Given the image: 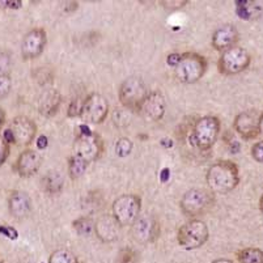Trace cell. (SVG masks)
<instances>
[{"label": "cell", "mask_w": 263, "mask_h": 263, "mask_svg": "<svg viewBox=\"0 0 263 263\" xmlns=\"http://www.w3.org/2000/svg\"><path fill=\"white\" fill-rule=\"evenodd\" d=\"M205 181L214 194H228L240 183V169L231 160H220L210 166Z\"/></svg>", "instance_id": "obj_1"}, {"label": "cell", "mask_w": 263, "mask_h": 263, "mask_svg": "<svg viewBox=\"0 0 263 263\" xmlns=\"http://www.w3.org/2000/svg\"><path fill=\"white\" fill-rule=\"evenodd\" d=\"M215 203L216 198L210 189H190L179 200V209L185 216L190 217V220L198 219L203 215L209 214L215 207Z\"/></svg>", "instance_id": "obj_2"}, {"label": "cell", "mask_w": 263, "mask_h": 263, "mask_svg": "<svg viewBox=\"0 0 263 263\" xmlns=\"http://www.w3.org/2000/svg\"><path fill=\"white\" fill-rule=\"evenodd\" d=\"M174 68V76L182 84H195L204 76L209 68V62L198 52L179 54Z\"/></svg>", "instance_id": "obj_3"}, {"label": "cell", "mask_w": 263, "mask_h": 263, "mask_svg": "<svg viewBox=\"0 0 263 263\" xmlns=\"http://www.w3.org/2000/svg\"><path fill=\"white\" fill-rule=\"evenodd\" d=\"M221 123L215 116L200 117L193 126L190 143L199 151H210L219 139Z\"/></svg>", "instance_id": "obj_4"}, {"label": "cell", "mask_w": 263, "mask_h": 263, "mask_svg": "<svg viewBox=\"0 0 263 263\" xmlns=\"http://www.w3.org/2000/svg\"><path fill=\"white\" fill-rule=\"evenodd\" d=\"M210 237L207 224L200 219H191L179 227L177 232V242L185 250H195L204 245Z\"/></svg>", "instance_id": "obj_5"}, {"label": "cell", "mask_w": 263, "mask_h": 263, "mask_svg": "<svg viewBox=\"0 0 263 263\" xmlns=\"http://www.w3.org/2000/svg\"><path fill=\"white\" fill-rule=\"evenodd\" d=\"M148 88L142 78L130 76L122 81L118 90V100L124 109L128 111H138L140 105L148 96Z\"/></svg>", "instance_id": "obj_6"}, {"label": "cell", "mask_w": 263, "mask_h": 263, "mask_svg": "<svg viewBox=\"0 0 263 263\" xmlns=\"http://www.w3.org/2000/svg\"><path fill=\"white\" fill-rule=\"evenodd\" d=\"M142 211V198L136 194H123L111 205V215L117 223L124 228L135 223Z\"/></svg>", "instance_id": "obj_7"}, {"label": "cell", "mask_w": 263, "mask_h": 263, "mask_svg": "<svg viewBox=\"0 0 263 263\" xmlns=\"http://www.w3.org/2000/svg\"><path fill=\"white\" fill-rule=\"evenodd\" d=\"M252 63V55L241 46H233L221 52L217 68L219 72L226 76H234L243 72Z\"/></svg>", "instance_id": "obj_8"}, {"label": "cell", "mask_w": 263, "mask_h": 263, "mask_svg": "<svg viewBox=\"0 0 263 263\" xmlns=\"http://www.w3.org/2000/svg\"><path fill=\"white\" fill-rule=\"evenodd\" d=\"M37 135V124L33 119L25 116H18L12 119L9 128L3 134L7 142L16 145H30Z\"/></svg>", "instance_id": "obj_9"}, {"label": "cell", "mask_w": 263, "mask_h": 263, "mask_svg": "<svg viewBox=\"0 0 263 263\" xmlns=\"http://www.w3.org/2000/svg\"><path fill=\"white\" fill-rule=\"evenodd\" d=\"M109 116V102L100 93H90L83 100L80 117L85 123L101 124Z\"/></svg>", "instance_id": "obj_10"}, {"label": "cell", "mask_w": 263, "mask_h": 263, "mask_svg": "<svg viewBox=\"0 0 263 263\" xmlns=\"http://www.w3.org/2000/svg\"><path fill=\"white\" fill-rule=\"evenodd\" d=\"M102 152H104V140L97 133L87 131L76 136L73 154L84 159L88 164L99 160Z\"/></svg>", "instance_id": "obj_11"}, {"label": "cell", "mask_w": 263, "mask_h": 263, "mask_svg": "<svg viewBox=\"0 0 263 263\" xmlns=\"http://www.w3.org/2000/svg\"><path fill=\"white\" fill-rule=\"evenodd\" d=\"M131 236L136 242L147 245V243L155 242L160 236V224L155 217L139 216L135 223L130 227Z\"/></svg>", "instance_id": "obj_12"}, {"label": "cell", "mask_w": 263, "mask_h": 263, "mask_svg": "<svg viewBox=\"0 0 263 263\" xmlns=\"http://www.w3.org/2000/svg\"><path fill=\"white\" fill-rule=\"evenodd\" d=\"M47 34L44 28H34L29 30L23 38L21 42V57L24 61H32L38 58L45 47H46Z\"/></svg>", "instance_id": "obj_13"}, {"label": "cell", "mask_w": 263, "mask_h": 263, "mask_svg": "<svg viewBox=\"0 0 263 263\" xmlns=\"http://www.w3.org/2000/svg\"><path fill=\"white\" fill-rule=\"evenodd\" d=\"M166 111V101L160 90L149 92L136 113L143 119L149 122H159L164 118Z\"/></svg>", "instance_id": "obj_14"}, {"label": "cell", "mask_w": 263, "mask_h": 263, "mask_svg": "<svg viewBox=\"0 0 263 263\" xmlns=\"http://www.w3.org/2000/svg\"><path fill=\"white\" fill-rule=\"evenodd\" d=\"M260 113L255 110H246L234 117L233 128L245 140H252L260 135L259 131Z\"/></svg>", "instance_id": "obj_15"}, {"label": "cell", "mask_w": 263, "mask_h": 263, "mask_svg": "<svg viewBox=\"0 0 263 263\" xmlns=\"http://www.w3.org/2000/svg\"><path fill=\"white\" fill-rule=\"evenodd\" d=\"M238 41H240V32H238L237 26L233 24H224L214 32L211 45L215 50L223 52L236 46Z\"/></svg>", "instance_id": "obj_16"}, {"label": "cell", "mask_w": 263, "mask_h": 263, "mask_svg": "<svg viewBox=\"0 0 263 263\" xmlns=\"http://www.w3.org/2000/svg\"><path fill=\"white\" fill-rule=\"evenodd\" d=\"M121 228L113 215H102L95 221V233L102 242H114L118 240Z\"/></svg>", "instance_id": "obj_17"}, {"label": "cell", "mask_w": 263, "mask_h": 263, "mask_svg": "<svg viewBox=\"0 0 263 263\" xmlns=\"http://www.w3.org/2000/svg\"><path fill=\"white\" fill-rule=\"evenodd\" d=\"M8 209L9 214L17 220L25 219V217L29 216L33 209L29 194L21 190L12 191L8 198Z\"/></svg>", "instance_id": "obj_18"}, {"label": "cell", "mask_w": 263, "mask_h": 263, "mask_svg": "<svg viewBox=\"0 0 263 263\" xmlns=\"http://www.w3.org/2000/svg\"><path fill=\"white\" fill-rule=\"evenodd\" d=\"M42 161V155L38 151L26 149L16 161V171L21 177H30L40 171Z\"/></svg>", "instance_id": "obj_19"}, {"label": "cell", "mask_w": 263, "mask_h": 263, "mask_svg": "<svg viewBox=\"0 0 263 263\" xmlns=\"http://www.w3.org/2000/svg\"><path fill=\"white\" fill-rule=\"evenodd\" d=\"M62 105V95L59 90L50 89L46 90L44 95L41 96L38 101V110L40 113L45 117H54L58 113L59 107Z\"/></svg>", "instance_id": "obj_20"}, {"label": "cell", "mask_w": 263, "mask_h": 263, "mask_svg": "<svg viewBox=\"0 0 263 263\" xmlns=\"http://www.w3.org/2000/svg\"><path fill=\"white\" fill-rule=\"evenodd\" d=\"M41 185H42V190L50 195H55V194L61 193L62 189L64 186V179L59 172L50 171L42 177L41 179Z\"/></svg>", "instance_id": "obj_21"}, {"label": "cell", "mask_w": 263, "mask_h": 263, "mask_svg": "<svg viewBox=\"0 0 263 263\" xmlns=\"http://www.w3.org/2000/svg\"><path fill=\"white\" fill-rule=\"evenodd\" d=\"M88 165L89 164L84 159H81L80 156L73 154L68 159V174H70L71 179H79L84 176L88 169Z\"/></svg>", "instance_id": "obj_22"}, {"label": "cell", "mask_w": 263, "mask_h": 263, "mask_svg": "<svg viewBox=\"0 0 263 263\" xmlns=\"http://www.w3.org/2000/svg\"><path fill=\"white\" fill-rule=\"evenodd\" d=\"M238 263H263V250L259 248L242 249L237 254Z\"/></svg>", "instance_id": "obj_23"}, {"label": "cell", "mask_w": 263, "mask_h": 263, "mask_svg": "<svg viewBox=\"0 0 263 263\" xmlns=\"http://www.w3.org/2000/svg\"><path fill=\"white\" fill-rule=\"evenodd\" d=\"M32 76L34 78V80L37 81L40 85H50L52 84V81L55 79V73L52 68L49 67H38L33 71Z\"/></svg>", "instance_id": "obj_24"}, {"label": "cell", "mask_w": 263, "mask_h": 263, "mask_svg": "<svg viewBox=\"0 0 263 263\" xmlns=\"http://www.w3.org/2000/svg\"><path fill=\"white\" fill-rule=\"evenodd\" d=\"M49 263H79V259L68 249H58L51 253Z\"/></svg>", "instance_id": "obj_25"}, {"label": "cell", "mask_w": 263, "mask_h": 263, "mask_svg": "<svg viewBox=\"0 0 263 263\" xmlns=\"http://www.w3.org/2000/svg\"><path fill=\"white\" fill-rule=\"evenodd\" d=\"M238 6H241L238 9V13L242 16L245 20H252V18L255 17L254 12L260 11L257 7V3L255 2H237Z\"/></svg>", "instance_id": "obj_26"}, {"label": "cell", "mask_w": 263, "mask_h": 263, "mask_svg": "<svg viewBox=\"0 0 263 263\" xmlns=\"http://www.w3.org/2000/svg\"><path fill=\"white\" fill-rule=\"evenodd\" d=\"M73 228L80 234H89L90 232L95 231V221L89 217H79L73 221Z\"/></svg>", "instance_id": "obj_27"}, {"label": "cell", "mask_w": 263, "mask_h": 263, "mask_svg": "<svg viewBox=\"0 0 263 263\" xmlns=\"http://www.w3.org/2000/svg\"><path fill=\"white\" fill-rule=\"evenodd\" d=\"M133 142L127 138H122L117 142L116 144V154L118 155L119 157H126L131 154V151H133Z\"/></svg>", "instance_id": "obj_28"}, {"label": "cell", "mask_w": 263, "mask_h": 263, "mask_svg": "<svg viewBox=\"0 0 263 263\" xmlns=\"http://www.w3.org/2000/svg\"><path fill=\"white\" fill-rule=\"evenodd\" d=\"M12 66V57L8 51L0 52V75H9Z\"/></svg>", "instance_id": "obj_29"}, {"label": "cell", "mask_w": 263, "mask_h": 263, "mask_svg": "<svg viewBox=\"0 0 263 263\" xmlns=\"http://www.w3.org/2000/svg\"><path fill=\"white\" fill-rule=\"evenodd\" d=\"M12 89V79L9 75H0V100L6 99Z\"/></svg>", "instance_id": "obj_30"}, {"label": "cell", "mask_w": 263, "mask_h": 263, "mask_svg": "<svg viewBox=\"0 0 263 263\" xmlns=\"http://www.w3.org/2000/svg\"><path fill=\"white\" fill-rule=\"evenodd\" d=\"M136 259H138V254L130 248L123 249V250H121V253H119V263H135Z\"/></svg>", "instance_id": "obj_31"}, {"label": "cell", "mask_w": 263, "mask_h": 263, "mask_svg": "<svg viewBox=\"0 0 263 263\" xmlns=\"http://www.w3.org/2000/svg\"><path fill=\"white\" fill-rule=\"evenodd\" d=\"M189 3H190L189 0H161L160 2V4L166 9H181Z\"/></svg>", "instance_id": "obj_32"}, {"label": "cell", "mask_w": 263, "mask_h": 263, "mask_svg": "<svg viewBox=\"0 0 263 263\" xmlns=\"http://www.w3.org/2000/svg\"><path fill=\"white\" fill-rule=\"evenodd\" d=\"M9 155V143L3 135H0V166L6 162Z\"/></svg>", "instance_id": "obj_33"}, {"label": "cell", "mask_w": 263, "mask_h": 263, "mask_svg": "<svg viewBox=\"0 0 263 263\" xmlns=\"http://www.w3.org/2000/svg\"><path fill=\"white\" fill-rule=\"evenodd\" d=\"M250 154H252V157L255 161L263 164V140L253 144L252 149H250Z\"/></svg>", "instance_id": "obj_34"}, {"label": "cell", "mask_w": 263, "mask_h": 263, "mask_svg": "<svg viewBox=\"0 0 263 263\" xmlns=\"http://www.w3.org/2000/svg\"><path fill=\"white\" fill-rule=\"evenodd\" d=\"M23 3L18 2V0H13V2H7V0H3V2H0V8L3 7V8H12V9H18L21 8Z\"/></svg>", "instance_id": "obj_35"}, {"label": "cell", "mask_w": 263, "mask_h": 263, "mask_svg": "<svg viewBox=\"0 0 263 263\" xmlns=\"http://www.w3.org/2000/svg\"><path fill=\"white\" fill-rule=\"evenodd\" d=\"M0 232L6 234V236H8V237H12V238H15L16 236H17V234H16V232L13 231V229L7 228V227H0Z\"/></svg>", "instance_id": "obj_36"}, {"label": "cell", "mask_w": 263, "mask_h": 263, "mask_svg": "<svg viewBox=\"0 0 263 263\" xmlns=\"http://www.w3.org/2000/svg\"><path fill=\"white\" fill-rule=\"evenodd\" d=\"M4 122H6V113H4V110L0 107V130L4 126Z\"/></svg>", "instance_id": "obj_37"}, {"label": "cell", "mask_w": 263, "mask_h": 263, "mask_svg": "<svg viewBox=\"0 0 263 263\" xmlns=\"http://www.w3.org/2000/svg\"><path fill=\"white\" fill-rule=\"evenodd\" d=\"M212 263H234V262H233V260H231V259H227V258H220V259L214 260Z\"/></svg>", "instance_id": "obj_38"}, {"label": "cell", "mask_w": 263, "mask_h": 263, "mask_svg": "<svg viewBox=\"0 0 263 263\" xmlns=\"http://www.w3.org/2000/svg\"><path fill=\"white\" fill-rule=\"evenodd\" d=\"M259 131H260V135H263V113H260V117H259Z\"/></svg>", "instance_id": "obj_39"}, {"label": "cell", "mask_w": 263, "mask_h": 263, "mask_svg": "<svg viewBox=\"0 0 263 263\" xmlns=\"http://www.w3.org/2000/svg\"><path fill=\"white\" fill-rule=\"evenodd\" d=\"M259 210H260V214L263 215V194H262V197H260V199H259Z\"/></svg>", "instance_id": "obj_40"}, {"label": "cell", "mask_w": 263, "mask_h": 263, "mask_svg": "<svg viewBox=\"0 0 263 263\" xmlns=\"http://www.w3.org/2000/svg\"><path fill=\"white\" fill-rule=\"evenodd\" d=\"M0 263H3V262H2V260H0Z\"/></svg>", "instance_id": "obj_41"}]
</instances>
